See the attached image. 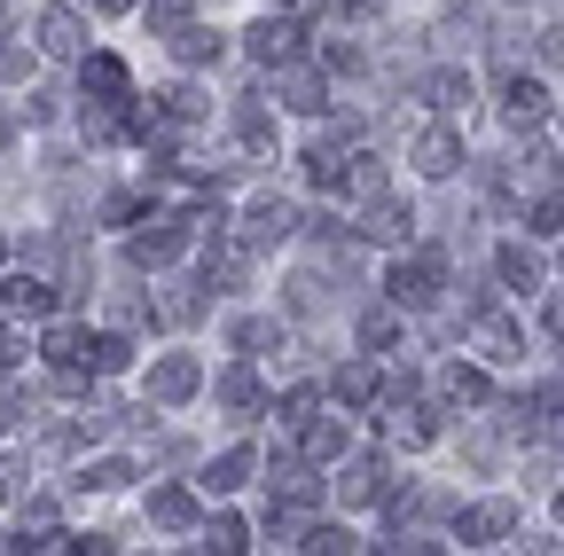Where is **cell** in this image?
Instances as JSON below:
<instances>
[{"label": "cell", "mask_w": 564, "mask_h": 556, "mask_svg": "<svg viewBox=\"0 0 564 556\" xmlns=\"http://www.w3.org/2000/svg\"><path fill=\"white\" fill-rule=\"evenodd\" d=\"M392 439H408V447H423V439H432V424H423V407H408V415H392Z\"/></svg>", "instance_id": "23"}, {"label": "cell", "mask_w": 564, "mask_h": 556, "mask_svg": "<svg viewBox=\"0 0 564 556\" xmlns=\"http://www.w3.org/2000/svg\"><path fill=\"white\" fill-rule=\"evenodd\" d=\"M440 392H447L455 407H470V400H486V377H478V369H447V384H440Z\"/></svg>", "instance_id": "17"}, {"label": "cell", "mask_w": 564, "mask_h": 556, "mask_svg": "<svg viewBox=\"0 0 564 556\" xmlns=\"http://www.w3.org/2000/svg\"><path fill=\"white\" fill-rule=\"evenodd\" d=\"M9 494H17V470H9V462H0V502H9Z\"/></svg>", "instance_id": "28"}, {"label": "cell", "mask_w": 564, "mask_h": 556, "mask_svg": "<svg viewBox=\"0 0 564 556\" xmlns=\"http://www.w3.org/2000/svg\"><path fill=\"white\" fill-rule=\"evenodd\" d=\"M502 274H510V283H525V291L541 283V266H533V251H525V243H502Z\"/></svg>", "instance_id": "18"}, {"label": "cell", "mask_w": 564, "mask_h": 556, "mask_svg": "<svg viewBox=\"0 0 564 556\" xmlns=\"http://www.w3.org/2000/svg\"><path fill=\"white\" fill-rule=\"evenodd\" d=\"M204 548H243V517H212L204 525Z\"/></svg>", "instance_id": "21"}, {"label": "cell", "mask_w": 564, "mask_h": 556, "mask_svg": "<svg viewBox=\"0 0 564 556\" xmlns=\"http://www.w3.org/2000/svg\"><path fill=\"white\" fill-rule=\"evenodd\" d=\"M150 392H158V400H188V392H196V361H158V369H150Z\"/></svg>", "instance_id": "8"}, {"label": "cell", "mask_w": 564, "mask_h": 556, "mask_svg": "<svg viewBox=\"0 0 564 556\" xmlns=\"http://www.w3.org/2000/svg\"><path fill=\"white\" fill-rule=\"evenodd\" d=\"M533 228H541V236H556V228H564V196H549V204H541V212H533Z\"/></svg>", "instance_id": "26"}, {"label": "cell", "mask_w": 564, "mask_h": 556, "mask_svg": "<svg viewBox=\"0 0 564 556\" xmlns=\"http://www.w3.org/2000/svg\"><path fill=\"white\" fill-rule=\"evenodd\" d=\"M0 306H9V314H24V321H40L55 298H47V283H40V274H9V283H0Z\"/></svg>", "instance_id": "6"}, {"label": "cell", "mask_w": 564, "mask_h": 556, "mask_svg": "<svg viewBox=\"0 0 564 556\" xmlns=\"http://www.w3.org/2000/svg\"><path fill=\"white\" fill-rule=\"evenodd\" d=\"M423 95H432V110H463L470 102V79L463 72H440V79H423Z\"/></svg>", "instance_id": "15"}, {"label": "cell", "mask_w": 564, "mask_h": 556, "mask_svg": "<svg viewBox=\"0 0 564 556\" xmlns=\"http://www.w3.org/2000/svg\"><path fill=\"white\" fill-rule=\"evenodd\" d=\"M251 55H259V63H291V55H299V24H291V17H259V24H251Z\"/></svg>", "instance_id": "4"}, {"label": "cell", "mask_w": 564, "mask_h": 556, "mask_svg": "<svg viewBox=\"0 0 564 556\" xmlns=\"http://www.w3.org/2000/svg\"><path fill=\"white\" fill-rule=\"evenodd\" d=\"M188 24V0H150V32H181Z\"/></svg>", "instance_id": "20"}, {"label": "cell", "mask_w": 564, "mask_h": 556, "mask_svg": "<svg viewBox=\"0 0 564 556\" xmlns=\"http://www.w3.org/2000/svg\"><path fill=\"white\" fill-rule=\"evenodd\" d=\"M243 470H251V455H243V447H228L220 462L204 470V486H212V494H236V486H243Z\"/></svg>", "instance_id": "13"}, {"label": "cell", "mask_w": 564, "mask_h": 556, "mask_svg": "<svg viewBox=\"0 0 564 556\" xmlns=\"http://www.w3.org/2000/svg\"><path fill=\"white\" fill-rule=\"evenodd\" d=\"M502 118H510V126H541V118H549V87H541V79H510V87H502Z\"/></svg>", "instance_id": "5"}, {"label": "cell", "mask_w": 564, "mask_h": 556, "mask_svg": "<svg viewBox=\"0 0 564 556\" xmlns=\"http://www.w3.org/2000/svg\"><path fill=\"white\" fill-rule=\"evenodd\" d=\"M510 525H518V510H510V502H486V510H470V517H463V541H494V533H510Z\"/></svg>", "instance_id": "11"}, {"label": "cell", "mask_w": 564, "mask_h": 556, "mask_svg": "<svg viewBox=\"0 0 564 556\" xmlns=\"http://www.w3.org/2000/svg\"><path fill=\"white\" fill-rule=\"evenodd\" d=\"M0 259H9V251H0Z\"/></svg>", "instance_id": "31"}, {"label": "cell", "mask_w": 564, "mask_h": 556, "mask_svg": "<svg viewBox=\"0 0 564 556\" xmlns=\"http://www.w3.org/2000/svg\"><path fill=\"white\" fill-rule=\"evenodd\" d=\"M181 251V236H173V220H158L150 236H133V266H165Z\"/></svg>", "instance_id": "10"}, {"label": "cell", "mask_w": 564, "mask_h": 556, "mask_svg": "<svg viewBox=\"0 0 564 556\" xmlns=\"http://www.w3.org/2000/svg\"><path fill=\"white\" fill-rule=\"evenodd\" d=\"M549 329H564V298H549Z\"/></svg>", "instance_id": "29"}, {"label": "cell", "mask_w": 564, "mask_h": 556, "mask_svg": "<svg viewBox=\"0 0 564 556\" xmlns=\"http://www.w3.org/2000/svg\"><path fill=\"white\" fill-rule=\"evenodd\" d=\"M32 72V47H17V40H0V79H24Z\"/></svg>", "instance_id": "25"}, {"label": "cell", "mask_w": 564, "mask_h": 556, "mask_svg": "<svg viewBox=\"0 0 564 556\" xmlns=\"http://www.w3.org/2000/svg\"><path fill=\"white\" fill-rule=\"evenodd\" d=\"M282 95H291V110H322V79H314V72H291V79H282Z\"/></svg>", "instance_id": "19"}, {"label": "cell", "mask_w": 564, "mask_h": 556, "mask_svg": "<svg viewBox=\"0 0 564 556\" xmlns=\"http://www.w3.org/2000/svg\"><path fill=\"white\" fill-rule=\"evenodd\" d=\"M337 392H345V400H369V392H377V369H361V361H352V369L337 377Z\"/></svg>", "instance_id": "24"}, {"label": "cell", "mask_w": 564, "mask_h": 556, "mask_svg": "<svg viewBox=\"0 0 564 556\" xmlns=\"http://www.w3.org/2000/svg\"><path fill=\"white\" fill-rule=\"evenodd\" d=\"M291 204H282V196H259L251 204V212H243V243H282V236H291Z\"/></svg>", "instance_id": "3"}, {"label": "cell", "mask_w": 564, "mask_h": 556, "mask_svg": "<svg viewBox=\"0 0 564 556\" xmlns=\"http://www.w3.org/2000/svg\"><path fill=\"white\" fill-rule=\"evenodd\" d=\"M306 447H314L322 462H329V455H345V424H314V432H306Z\"/></svg>", "instance_id": "22"}, {"label": "cell", "mask_w": 564, "mask_h": 556, "mask_svg": "<svg viewBox=\"0 0 564 556\" xmlns=\"http://www.w3.org/2000/svg\"><path fill=\"white\" fill-rule=\"evenodd\" d=\"M556 510H564V502H556Z\"/></svg>", "instance_id": "32"}, {"label": "cell", "mask_w": 564, "mask_h": 556, "mask_svg": "<svg viewBox=\"0 0 564 556\" xmlns=\"http://www.w3.org/2000/svg\"><path fill=\"white\" fill-rule=\"evenodd\" d=\"M455 165H463V133L432 126V133H423V142H415V173H432V181H447Z\"/></svg>", "instance_id": "2"}, {"label": "cell", "mask_w": 564, "mask_h": 556, "mask_svg": "<svg viewBox=\"0 0 564 556\" xmlns=\"http://www.w3.org/2000/svg\"><path fill=\"white\" fill-rule=\"evenodd\" d=\"M220 47H228V40L204 32V24H181V32H173V55H181V63H220Z\"/></svg>", "instance_id": "7"}, {"label": "cell", "mask_w": 564, "mask_h": 556, "mask_svg": "<svg viewBox=\"0 0 564 556\" xmlns=\"http://www.w3.org/2000/svg\"><path fill=\"white\" fill-rule=\"evenodd\" d=\"M40 47H47V55H79V47H87V17L55 0V9L40 17Z\"/></svg>", "instance_id": "1"}, {"label": "cell", "mask_w": 564, "mask_h": 556, "mask_svg": "<svg viewBox=\"0 0 564 556\" xmlns=\"http://www.w3.org/2000/svg\"><path fill=\"white\" fill-rule=\"evenodd\" d=\"M150 517H158V525H188V494H181V486H158V494H150Z\"/></svg>", "instance_id": "16"}, {"label": "cell", "mask_w": 564, "mask_h": 556, "mask_svg": "<svg viewBox=\"0 0 564 556\" xmlns=\"http://www.w3.org/2000/svg\"><path fill=\"white\" fill-rule=\"evenodd\" d=\"M541 63H564V32H541Z\"/></svg>", "instance_id": "27"}, {"label": "cell", "mask_w": 564, "mask_h": 556, "mask_svg": "<svg viewBox=\"0 0 564 556\" xmlns=\"http://www.w3.org/2000/svg\"><path fill=\"white\" fill-rule=\"evenodd\" d=\"M87 87H95V95H118V102H126V63H118V55H87Z\"/></svg>", "instance_id": "14"}, {"label": "cell", "mask_w": 564, "mask_h": 556, "mask_svg": "<svg viewBox=\"0 0 564 556\" xmlns=\"http://www.w3.org/2000/svg\"><path fill=\"white\" fill-rule=\"evenodd\" d=\"M95 9H110V17H118V9H133V0H95Z\"/></svg>", "instance_id": "30"}, {"label": "cell", "mask_w": 564, "mask_h": 556, "mask_svg": "<svg viewBox=\"0 0 564 556\" xmlns=\"http://www.w3.org/2000/svg\"><path fill=\"white\" fill-rule=\"evenodd\" d=\"M408 228H415L408 204H369V236H377V243H408Z\"/></svg>", "instance_id": "12"}, {"label": "cell", "mask_w": 564, "mask_h": 556, "mask_svg": "<svg viewBox=\"0 0 564 556\" xmlns=\"http://www.w3.org/2000/svg\"><path fill=\"white\" fill-rule=\"evenodd\" d=\"M478 353H486V361H518V329H510L502 314H486V321H478Z\"/></svg>", "instance_id": "9"}]
</instances>
